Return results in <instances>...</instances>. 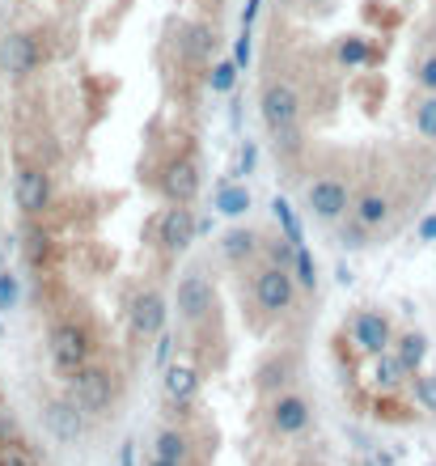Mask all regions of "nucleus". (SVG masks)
I'll use <instances>...</instances> for the list:
<instances>
[{"label":"nucleus","instance_id":"obj_1","mask_svg":"<svg viewBox=\"0 0 436 466\" xmlns=\"http://www.w3.org/2000/svg\"><path fill=\"white\" fill-rule=\"evenodd\" d=\"M47 356H51V365L60 369L64 378H73L76 369H86L89 356H94L89 331L76 319L56 322V327H51V335H47Z\"/></svg>","mask_w":436,"mask_h":466},{"label":"nucleus","instance_id":"obj_2","mask_svg":"<svg viewBox=\"0 0 436 466\" xmlns=\"http://www.w3.org/2000/svg\"><path fill=\"white\" fill-rule=\"evenodd\" d=\"M68 399H73L86 416H106L115 403V378L102 365H86L68 378Z\"/></svg>","mask_w":436,"mask_h":466},{"label":"nucleus","instance_id":"obj_3","mask_svg":"<svg viewBox=\"0 0 436 466\" xmlns=\"http://www.w3.org/2000/svg\"><path fill=\"white\" fill-rule=\"evenodd\" d=\"M259 111H263V123L271 136L297 132V123H301V98H297V89H292L289 81H271V86L263 89Z\"/></svg>","mask_w":436,"mask_h":466},{"label":"nucleus","instance_id":"obj_4","mask_svg":"<svg viewBox=\"0 0 436 466\" xmlns=\"http://www.w3.org/2000/svg\"><path fill=\"white\" fill-rule=\"evenodd\" d=\"M255 297L267 314H284V309H292V301H297V276H292L289 268L271 263V268H263L255 276Z\"/></svg>","mask_w":436,"mask_h":466},{"label":"nucleus","instance_id":"obj_5","mask_svg":"<svg viewBox=\"0 0 436 466\" xmlns=\"http://www.w3.org/2000/svg\"><path fill=\"white\" fill-rule=\"evenodd\" d=\"M43 429H47L56 441L76 445L81 437H86V429H89V416L73 403V399H68V394H64V399H51V403H43Z\"/></svg>","mask_w":436,"mask_h":466},{"label":"nucleus","instance_id":"obj_6","mask_svg":"<svg viewBox=\"0 0 436 466\" xmlns=\"http://www.w3.org/2000/svg\"><path fill=\"white\" fill-rule=\"evenodd\" d=\"M199 238V221H195V212L187 204H174L157 217V242L170 250V255H182V250H191V242Z\"/></svg>","mask_w":436,"mask_h":466},{"label":"nucleus","instance_id":"obj_7","mask_svg":"<svg viewBox=\"0 0 436 466\" xmlns=\"http://www.w3.org/2000/svg\"><path fill=\"white\" fill-rule=\"evenodd\" d=\"M13 199L25 217H38V212L51 208V174L43 166H22L17 170V183H13Z\"/></svg>","mask_w":436,"mask_h":466},{"label":"nucleus","instance_id":"obj_8","mask_svg":"<svg viewBox=\"0 0 436 466\" xmlns=\"http://www.w3.org/2000/svg\"><path fill=\"white\" fill-rule=\"evenodd\" d=\"M127 322H132V331L140 339H157L166 331V297L157 289H145V293L132 297V306H127Z\"/></svg>","mask_w":436,"mask_h":466},{"label":"nucleus","instance_id":"obj_9","mask_svg":"<svg viewBox=\"0 0 436 466\" xmlns=\"http://www.w3.org/2000/svg\"><path fill=\"white\" fill-rule=\"evenodd\" d=\"M351 339H356V348H360L364 356L390 352V344H394L390 319H386V314H377V309H360V314L351 319Z\"/></svg>","mask_w":436,"mask_h":466},{"label":"nucleus","instance_id":"obj_10","mask_svg":"<svg viewBox=\"0 0 436 466\" xmlns=\"http://www.w3.org/2000/svg\"><path fill=\"white\" fill-rule=\"evenodd\" d=\"M174 306L187 322H199L208 319V309H212V280H208L204 271H187L178 280V293H174Z\"/></svg>","mask_w":436,"mask_h":466},{"label":"nucleus","instance_id":"obj_11","mask_svg":"<svg viewBox=\"0 0 436 466\" xmlns=\"http://www.w3.org/2000/svg\"><path fill=\"white\" fill-rule=\"evenodd\" d=\"M305 204H309V212H314L318 221H340L343 212H348V187L340 178H318L305 191Z\"/></svg>","mask_w":436,"mask_h":466},{"label":"nucleus","instance_id":"obj_12","mask_svg":"<svg viewBox=\"0 0 436 466\" xmlns=\"http://www.w3.org/2000/svg\"><path fill=\"white\" fill-rule=\"evenodd\" d=\"M309 403H305L301 394H279L276 403H271V429L279 432V437H297V432L309 429Z\"/></svg>","mask_w":436,"mask_h":466},{"label":"nucleus","instance_id":"obj_13","mask_svg":"<svg viewBox=\"0 0 436 466\" xmlns=\"http://www.w3.org/2000/svg\"><path fill=\"white\" fill-rule=\"evenodd\" d=\"M161 187H166V196H170L174 204H191V199L199 196V161H195V157L170 161V166H166Z\"/></svg>","mask_w":436,"mask_h":466},{"label":"nucleus","instance_id":"obj_14","mask_svg":"<svg viewBox=\"0 0 436 466\" xmlns=\"http://www.w3.org/2000/svg\"><path fill=\"white\" fill-rule=\"evenodd\" d=\"M38 60H43V51H38L35 38L30 35H9V43H5V68H9V76L25 81V76L38 68Z\"/></svg>","mask_w":436,"mask_h":466},{"label":"nucleus","instance_id":"obj_15","mask_svg":"<svg viewBox=\"0 0 436 466\" xmlns=\"http://www.w3.org/2000/svg\"><path fill=\"white\" fill-rule=\"evenodd\" d=\"M212 47H217V35H212V25H204V22L182 25L178 51H182V60H187V64H204L208 56H212Z\"/></svg>","mask_w":436,"mask_h":466},{"label":"nucleus","instance_id":"obj_16","mask_svg":"<svg viewBox=\"0 0 436 466\" xmlns=\"http://www.w3.org/2000/svg\"><path fill=\"white\" fill-rule=\"evenodd\" d=\"M411 378L407 373V365L399 360V352H381V356H373V386L381 394H390V390H399L402 381Z\"/></svg>","mask_w":436,"mask_h":466},{"label":"nucleus","instance_id":"obj_17","mask_svg":"<svg viewBox=\"0 0 436 466\" xmlns=\"http://www.w3.org/2000/svg\"><path fill=\"white\" fill-rule=\"evenodd\" d=\"M166 394H170L174 403H191L195 394H199V373L191 365H166Z\"/></svg>","mask_w":436,"mask_h":466},{"label":"nucleus","instance_id":"obj_18","mask_svg":"<svg viewBox=\"0 0 436 466\" xmlns=\"http://www.w3.org/2000/svg\"><path fill=\"white\" fill-rule=\"evenodd\" d=\"M212 208L220 217H246L250 212V187L246 183H220L217 196H212Z\"/></svg>","mask_w":436,"mask_h":466},{"label":"nucleus","instance_id":"obj_19","mask_svg":"<svg viewBox=\"0 0 436 466\" xmlns=\"http://www.w3.org/2000/svg\"><path fill=\"white\" fill-rule=\"evenodd\" d=\"M394 352H399V360L407 365V373H420L424 369V360H428V335L424 331H407V335H399L394 339Z\"/></svg>","mask_w":436,"mask_h":466},{"label":"nucleus","instance_id":"obj_20","mask_svg":"<svg viewBox=\"0 0 436 466\" xmlns=\"http://www.w3.org/2000/svg\"><path fill=\"white\" fill-rule=\"evenodd\" d=\"M351 221H360L364 229H381V225L390 221V199L377 196V191L360 196V199H356V208H351Z\"/></svg>","mask_w":436,"mask_h":466},{"label":"nucleus","instance_id":"obj_21","mask_svg":"<svg viewBox=\"0 0 436 466\" xmlns=\"http://www.w3.org/2000/svg\"><path fill=\"white\" fill-rule=\"evenodd\" d=\"M335 60H340L343 68H364V64L373 60V51H369V38L343 35L340 43H335Z\"/></svg>","mask_w":436,"mask_h":466},{"label":"nucleus","instance_id":"obj_22","mask_svg":"<svg viewBox=\"0 0 436 466\" xmlns=\"http://www.w3.org/2000/svg\"><path fill=\"white\" fill-rule=\"evenodd\" d=\"M153 450H157V458H166V462H187V458H191V441H187V432H178V429L157 432Z\"/></svg>","mask_w":436,"mask_h":466},{"label":"nucleus","instance_id":"obj_23","mask_svg":"<svg viewBox=\"0 0 436 466\" xmlns=\"http://www.w3.org/2000/svg\"><path fill=\"white\" fill-rule=\"evenodd\" d=\"M271 217H276V225H279V233L289 238L292 246H305V233H301V221H297V212H292V204L284 196H276L271 199Z\"/></svg>","mask_w":436,"mask_h":466},{"label":"nucleus","instance_id":"obj_24","mask_svg":"<svg viewBox=\"0 0 436 466\" xmlns=\"http://www.w3.org/2000/svg\"><path fill=\"white\" fill-rule=\"evenodd\" d=\"M255 242L259 238L250 229H229L225 238H220V255L233 258V263H238V258H250L255 255Z\"/></svg>","mask_w":436,"mask_h":466},{"label":"nucleus","instance_id":"obj_25","mask_svg":"<svg viewBox=\"0 0 436 466\" xmlns=\"http://www.w3.org/2000/svg\"><path fill=\"white\" fill-rule=\"evenodd\" d=\"M238 60H220L212 64V73H208V86H212V94H233V86H238Z\"/></svg>","mask_w":436,"mask_h":466},{"label":"nucleus","instance_id":"obj_26","mask_svg":"<svg viewBox=\"0 0 436 466\" xmlns=\"http://www.w3.org/2000/svg\"><path fill=\"white\" fill-rule=\"evenodd\" d=\"M292 276H297V284H301V289H309V293L318 289V263H314V255H309V246H297Z\"/></svg>","mask_w":436,"mask_h":466},{"label":"nucleus","instance_id":"obj_27","mask_svg":"<svg viewBox=\"0 0 436 466\" xmlns=\"http://www.w3.org/2000/svg\"><path fill=\"white\" fill-rule=\"evenodd\" d=\"M411 394H415V403L424 407L428 416H436V373H415Z\"/></svg>","mask_w":436,"mask_h":466},{"label":"nucleus","instance_id":"obj_28","mask_svg":"<svg viewBox=\"0 0 436 466\" xmlns=\"http://www.w3.org/2000/svg\"><path fill=\"white\" fill-rule=\"evenodd\" d=\"M415 132L424 136V140H436V94L415 102Z\"/></svg>","mask_w":436,"mask_h":466},{"label":"nucleus","instance_id":"obj_29","mask_svg":"<svg viewBox=\"0 0 436 466\" xmlns=\"http://www.w3.org/2000/svg\"><path fill=\"white\" fill-rule=\"evenodd\" d=\"M17 301H22V280L13 271H0V314L17 309Z\"/></svg>","mask_w":436,"mask_h":466},{"label":"nucleus","instance_id":"obj_30","mask_svg":"<svg viewBox=\"0 0 436 466\" xmlns=\"http://www.w3.org/2000/svg\"><path fill=\"white\" fill-rule=\"evenodd\" d=\"M255 30H242L238 35V43H233V60H238V68H250V56H255Z\"/></svg>","mask_w":436,"mask_h":466},{"label":"nucleus","instance_id":"obj_31","mask_svg":"<svg viewBox=\"0 0 436 466\" xmlns=\"http://www.w3.org/2000/svg\"><path fill=\"white\" fill-rule=\"evenodd\" d=\"M360 454H364V466H399V462H394V454H390V450H381V445L360 441Z\"/></svg>","mask_w":436,"mask_h":466},{"label":"nucleus","instance_id":"obj_32","mask_svg":"<svg viewBox=\"0 0 436 466\" xmlns=\"http://www.w3.org/2000/svg\"><path fill=\"white\" fill-rule=\"evenodd\" d=\"M255 170H259V145L246 140L242 153H238V174H255Z\"/></svg>","mask_w":436,"mask_h":466},{"label":"nucleus","instance_id":"obj_33","mask_svg":"<svg viewBox=\"0 0 436 466\" xmlns=\"http://www.w3.org/2000/svg\"><path fill=\"white\" fill-rule=\"evenodd\" d=\"M364 233H369V229H364V225H360V221H351V225H343V233H340V242H343V246H348V250H360V246H369V242H364Z\"/></svg>","mask_w":436,"mask_h":466},{"label":"nucleus","instance_id":"obj_34","mask_svg":"<svg viewBox=\"0 0 436 466\" xmlns=\"http://www.w3.org/2000/svg\"><path fill=\"white\" fill-rule=\"evenodd\" d=\"M415 81H420L428 94H436V56H428V60L415 68Z\"/></svg>","mask_w":436,"mask_h":466},{"label":"nucleus","instance_id":"obj_35","mask_svg":"<svg viewBox=\"0 0 436 466\" xmlns=\"http://www.w3.org/2000/svg\"><path fill=\"white\" fill-rule=\"evenodd\" d=\"M170 356H174V335L161 331V335H157V348H153V360L166 369V365H170Z\"/></svg>","mask_w":436,"mask_h":466},{"label":"nucleus","instance_id":"obj_36","mask_svg":"<svg viewBox=\"0 0 436 466\" xmlns=\"http://www.w3.org/2000/svg\"><path fill=\"white\" fill-rule=\"evenodd\" d=\"M0 466H35L17 445H0Z\"/></svg>","mask_w":436,"mask_h":466},{"label":"nucleus","instance_id":"obj_37","mask_svg":"<svg viewBox=\"0 0 436 466\" xmlns=\"http://www.w3.org/2000/svg\"><path fill=\"white\" fill-rule=\"evenodd\" d=\"M259 9H263V0H246V9H242V30H255Z\"/></svg>","mask_w":436,"mask_h":466},{"label":"nucleus","instance_id":"obj_38","mask_svg":"<svg viewBox=\"0 0 436 466\" xmlns=\"http://www.w3.org/2000/svg\"><path fill=\"white\" fill-rule=\"evenodd\" d=\"M420 242H436V212L420 221Z\"/></svg>","mask_w":436,"mask_h":466},{"label":"nucleus","instance_id":"obj_39","mask_svg":"<svg viewBox=\"0 0 436 466\" xmlns=\"http://www.w3.org/2000/svg\"><path fill=\"white\" fill-rule=\"evenodd\" d=\"M119 462H123V466L136 462V441H123V445H119Z\"/></svg>","mask_w":436,"mask_h":466},{"label":"nucleus","instance_id":"obj_40","mask_svg":"<svg viewBox=\"0 0 436 466\" xmlns=\"http://www.w3.org/2000/svg\"><path fill=\"white\" fill-rule=\"evenodd\" d=\"M335 276H340V284H343V289H348V284L356 280V276H351V268H348V263H340V271H335Z\"/></svg>","mask_w":436,"mask_h":466},{"label":"nucleus","instance_id":"obj_41","mask_svg":"<svg viewBox=\"0 0 436 466\" xmlns=\"http://www.w3.org/2000/svg\"><path fill=\"white\" fill-rule=\"evenodd\" d=\"M148 466H182V462H166V458H157V454H153V462H148Z\"/></svg>","mask_w":436,"mask_h":466},{"label":"nucleus","instance_id":"obj_42","mask_svg":"<svg viewBox=\"0 0 436 466\" xmlns=\"http://www.w3.org/2000/svg\"><path fill=\"white\" fill-rule=\"evenodd\" d=\"M0 339H5V322H0Z\"/></svg>","mask_w":436,"mask_h":466},{"label":"nucleus","instance_id":"obj_43","mask_svg":"<svg viewBox=\"0 0 436 466\" xmlns=\"http://www.w3.org/2000/svg\"><path fill=\"white\" fill-rule=\"evenodd\" d=\"M432 466H436V462H432Z\"/></svg>","mask_w":436,"mask_h":466}]
</instances>
